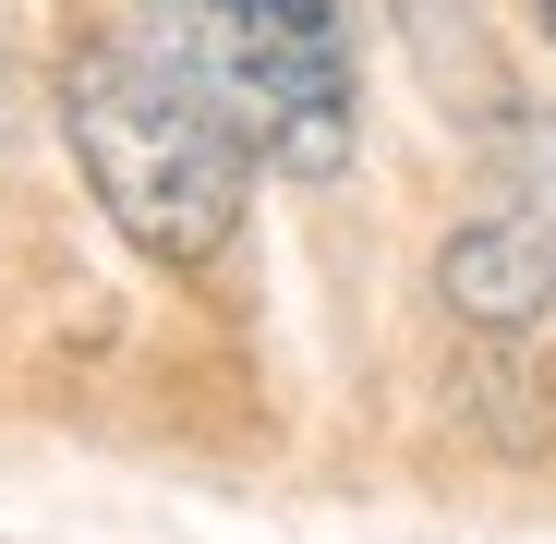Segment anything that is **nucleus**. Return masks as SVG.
Returning a JSON list of instances; mask_svg holds the SVG:
<instances>
[{
  "instance_id": "obj_2",
  "label": "nucleus",
  "mask_w": 556,
  "mask_h": 544,
  "mask_svg": "<svg viewBox=\"0 0 556 544\" xmlns=\"http://www.w3.org/2000/svg\"><path fill=\"white\" fill-rule=\"evenodd\" d=\"M146 37L230 110V134L266 169H291V181L351 169L363 73H351L339 0H146Z\"/></svg>"
},
{
  "instance_id": "obj_4",
  "label": "nucleus",
  "mask_w": 556,
  "mask_h": 544,
  "mask_svg": "<svg viewBox=\"0 0 556 544\" xmlns=\"http://www.w3.org/2000/svg\"><path fill=\"white\" fill-rule=\"evenodd\" d=\"M0 134H13V61H0Z\"/></svg>"
},
{
  "instance_id": "obj_1",
  "label": "nucleus",
  "mask_w": 556,
  "mask_h": 544,
  "mask_svg": "<svg viewBox=\"0 0 556 544\" xmlns=\"http://www.w3.org/2000/svg\"><path fill=\"white\" fill-rule=\"evenodd\" d=\"M61 134H73L85 194L110 206V230L146 266H218L242 242L254 146L157 37H85L61 73Z\"/></svg>"
},
{
  "instance_id": "obj_5",
  "label": "nucleus",
  "mask_w": 556,
  "mask_h": 544,
  "mask_svg": "<svg viewBox=\"0 0 556 544\" xmlns=\"http://www.w3.org/2000/svg\"><path fill=\"white\" fill-rule=\"evenodd\" d=\"M532 25H544V37H556V0H532Z\"/></svg>"
},
{
  "instance_id": "obj_3",
  "label": "nucleus",
  "mask_w": 556,
  "mask_h": 544,
  "mask_svg": "<svg viewBox=\"0 0 556 544\" xmlns=\"http://www.w3.org/2000/svg\"><path fill=\"white\" fill-rule=\"evenodd\" d=\"M508 157H496V194L447 230L435 254V291L459 327H484V339H520L556 315V122L544 110H496Z\"/></svg>"
}]
</instances>
